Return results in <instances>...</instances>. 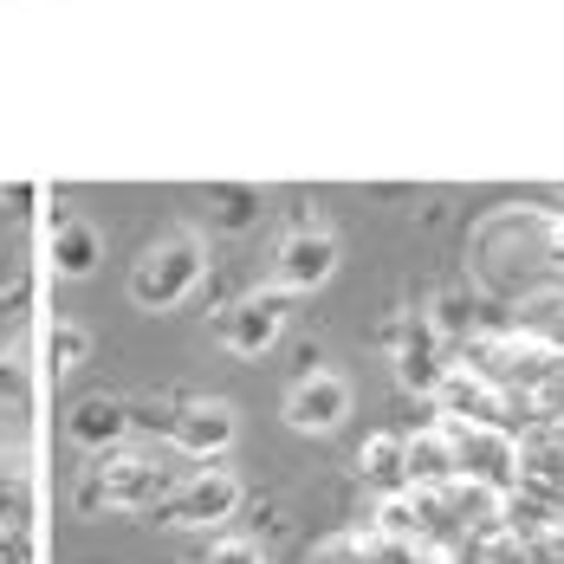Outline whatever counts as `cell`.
I'll use <instances>...</instances> for the list:
<instances>
[{
  "label": "cell",
  "instance_id": "cell-9",
  "mask_svg": "<svg viewBox=\"0 0 564 564\" xmlns=\"http://www.w3.org/2000/svg\"><path fill=\"white\" fill-rule=\"evenodd\" d=\"M402 460H409V487H442L460 474V454H454V435L435 422V429H422V435H409L402 442Z\"/></svg>",
  "mask_w": 564,
  "mask_h": 564
},
{
  "label": "cell",
  "instance_id": "cell-2",
  "mask_svg": "<svg viewBox=\"0 0 564 564\" xmlns=\"http://www.w3.org/2000/svg\"><path fill=\"white\" fill-rule=\"evenodd\" d=\"M202 280V247L188 234H170L163 247H150L130 273V299L150 305V312H170L175 299H188V285Z\"/></svg>",
  "mask_w": 564,
  "mask_h": 564
},
{
  "label": "cell",
  "instance_id": "cell-3",
  "mask_svg": "<svg viewBox=\"0 0 564 564\" xmlns=\"http://www.w3.org/2000/svg\"><path fill=\"white\" fill-rule=\"evenodd\" d=\"M442 429L454 435L460 474H480V480H494V487H512V474H519V448H512L494 422H454L448 415Z\"/></svg>",
  "mask_w": 564,
  "mask_h": 564
},
{
  "label": "cell",
  "instance_id": "cell-7",
  "mask_svg": "<svg viewBox=\"0 0 564 564\" xmlns=\"http://www.w3.org/2000/svg\"><path fill=\"white\" fill-rule=\"evenodd\" d=\"M332 267H338V247H332V234H318V227H299V234H285V247H280V285H285V292L325 285V280H332Z\"/></svg>",
  "mask_w": 564,
  "mask_h": 564
},
{
  "label": "cell",
  "instance_id": "cell-6",
  "mask_svg": "<svg viewBox=\"0 0 564 564\" xmlns=\"http://www.w3.org/2000/svg\"><path fill=\"white\" fill-rule=\"evenodd\" d=\"M221 338H227V350H240V357H260L267 344L280 338V292H253V299L227 305Z\"/></svg>",
  "mask_w": 564,
  "mask_h": 564
},
{
  "label": "cell",
  "instance_id": "cell-15",
  "mask_svg": "<svg viewBox=\"0 0 564 564\" xmlns=\"http://www.w3.org/2000/svg\"><path fill=\"white\" fill-rule=\"evenodd\" d=\"M78 364H85V332L65 325V332H58V370H78Z\"/></svg>",
  "mask_w": 564,
  "mask_h": 564
},
{
  "label": "cell",
  "instance_id": "cell-14",
  "mask_svg": "<svg viewBox=\"0 0 564 564\" xmlns=\"http://www.w3.org/2000/svg\"><path fill=\"white\" fill-rule=\"evenodd\" d=\"M208 564H267V558H260L253 539H221V545L208 552Z\"/></svg>",
  "mask_w": 564,
  "mask_h": 564
},
{
  "label": "cell",
  "instance_id": "cell-10",
  "mask_svg": "<svg viewBox=\"0 0 564 564\" xmlns=\"http://www.w3.org/2000/svg\"><path fill=\"white\" fill-rule=\"evenodd\" d=\"M442 402L460 409V422H494V429H507V395L494 390L487 377H474V370H448V377H442Z\"/></svg>",
  "mask_w": 564,
  "mask_h": 564
},
{
  "label": "cell",
  "instance_id": "cell-4",
  "mask_svg": "<svg viewBox=\"0 0 564 564\" xmlns=\"http://www.w3.org/2000/svg\"><path fill=\"white\" fill-rule=\"evenodd\" d=\"M344 415H350V390H344V377H332V370H305V377L285 390V422L305 429V435L338 429Z\"/></svg>",
  "mask_w": 564,
  "mask_h": 564
},
{
  "label": "cell",
  "instance_id": "cell-16",
  "mask_svg": "<svg viewBox=\"0 0 564 564\" xmlns=\"http://www.w3.org/2000/svg\"><path fill=\"white\" fill-rule=\"evenodd\" d=\"M20 285H26L20 267H0V305H7V299H20Z\"/></svg>",
  "mask_w": 564,
  "mask_h": 564
},
{
  "label": "cell",
  "instance_id": "cell-13",
  "mask_svg": "<svg viewBox=\"0 0 564 564\" xmlns=\"http://www.w3.org/2000/svg\"><path fill=\"white\" fill-rule=\"evenodd\" d=\"M91 260H98V234L91 227H58V267L65 273H91Z\"/></svg>",
  "mask_w": 564,
  "mask_h": 564
},
{
  "label": "cell",
  "instance_id": "cell-8",
  "mask_svg": "<svg viewBox=\"0 0 564 564\" xmlns=\"http://www.w3.org/2000/svg\"><path fill=\"white\" fill-rule=\"evenodd\" d=\"M170 435L188 454H221L227 442H234V409H227V402H215V395H202V402H175Z\"/></svg>",
  "mask_w": 564,
  "mask_h": 564
},
{
  "label": "cell",
  "instance_id": "cell-5",
  "mask_svg": "<svg viewBox=\"0 0 564 564\" xmlns=\"http://www.w3.org/2000/svg\"><path fill=\"white\" fill-rule=\"evenodd\" d=\"M234 507H240V480L221 467H202L163 512H170V525H221Z\"/></svg>",
  "mask_w": 564,
  "mask_h": 564
},
{
  "label": "cell",
  "instance_id": "cell-1",
  "mask_svg": "<svg viewBox=\"0 0 564 564\" xmlns=\"http://www.w3.org/2000/svg\"><path fill=\"white\" fill-rule=\"evenodd\" d=\"M170 494V474L143 454H111L85 487H78V512H150Z\"/></svg>",
  "mask_w": 564,
  "mask_h": 564
},
{
  "label": "cell",
  "instance_id": "cell-11",
  "mask_svg": "<svg viewBox=\"0 0 564 564\" xmlns=\"http://www.w3.org/2000/svg\"><path fill=\"white\" fill-rule=\"evenodd\" d=\"M123 429H130V415H123V402H111V395H91V402H78V415H72V442H78V448H111Z\"/></svg>",
  "mask_w": 564,
  "mask_h": 564
},
{
  "label": "cell",
  "instance_id": "cell-12",
  "mask_svg": "<svg viewBox=\"0 0 564 564\" xmlns=\"http://www.w3.org/2000/svg\"><path fill=\"white\" fill-rule=\"evenodd\" d=\"M357 474H364V480H377L383 494H395V487H409V460H402V435H370V442H364V460H357Z\"/></svg>",
  "mask_w": 564,
  "mask_h": 564
}]
</instances>
